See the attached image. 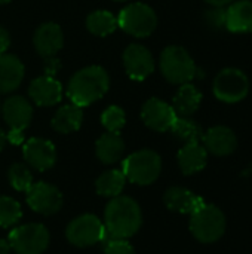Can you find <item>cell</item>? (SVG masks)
Masks as SVG:
<instances>
[{
  "label": "cell",
  "instance_id": "21",
  "mask_svg": "<svg viewBox=\"0 0 252 254\" xmlns=\"http://www.w3.org/2000/svg\"><path fill=\"white\" fill-rule=\"evenodd\" d=\"M226 9V30L230 33H252V0H236Z\"/></svg>",
  "mask_w": 252,
  "mask_h": 254
},
{
  "label": "cell",
  "instance_id": "36",
  "mask_svg": "<svg viewBox=\"0 0 252 254\" xmlns=\"http://www.w3.org/2000/svg\"><path fill=\"white\" fill-rule=\"evenodd\" d=\"M205 1L211 6H229L235 0H205Z\"/></svg>",
  "mask_w": 252,
  "mask_h": 254
},
{
  "label": "cell",
  "instance_id": "20",
  "mask_svg": "<svg viewBox=\"0 0 252 254\" xmlns=\"http://www.w3.org/2000/svg\"><path fill=\"white\" fill-rule=\"evenodd\" d=\"M24 77V65L21 60L12 54L0 55V92L15 91Z\"/></svg>",
  "mask_w": 252,
  "mask_h": 254
},
{
  "label": "cell",
  "instance_id": "12",
  "mask_svg": "<svg viewBox=\"0 0 252 254\" xmlns=\"http://www.w3.org/2000/svg\"><path fill=\"white\" fill-rule=\"evenodd\" d=\"M141 119L150 129L165 132L171 129L174 121L177 119V113L174 112L172 106H169L163 100L150 98L144 103L141 109Z\"/></svg>",
  "mask_w": 252,
  "mask_h": 254
},
{
  "label": "cell",
  "instance_id": "13",
  "mask_svg": "<svg viewBox=\"0 0 252 254\" xmlns=\"http://www.w3.org/2000/svg\"><path fill=\"white\" fill-rule=\"evenodd\" d=\"M22 152L27 164L37 171H46L56 162V149L45 138H30L24 144Z\"/></svg>",
  "mask_w": 252,
  "mask_h": 254
},
{
  "label": "cell",
  "instance_id": "33",
  "mask_svg": "<svg viewBox=\"0 0 252 254\" xmlns=\"http://www.w3.org/2000/svg\"><path fill=\"white\" fill-rule=\"evenodd\" d=\"M59 67H61V63L58 61V58H55V57H46L45 58L43 68H45L46 76H53L58 71Z\"/></svg>",
  "mask_w": 252,
  "mask_h": 254
},
{
  "label": "cell",
  "instance_id": "34",
  "mask_svg": "<svg viewBox=\"0 0 252 254\" xmlns=\"http://www.w3.org/2000/svg\"><path fill=\"white\" fill-rule=\"evenodd\" d=\"M9 45H10V36L6 28L0 27V55L6 52Z\"/></svg>",
  "mask_w": 252,
  "mask_h": 254
},
{
  "label": "cell",
  "instance_id": "9",
  "mask_svg": "<svg viewBox=\"0 0 252 254\" xmlns=\"http://www.w3.org/2000/svg\"><path fill=\"white\" fill-rule=\"evenodd\" d=\"M104 223L94 214H83L68 223L65 237L76 247H91L101 243L104 237Z\"/></svg>",
  "mask_w": 252,
  "mask_h": 254
},
{
  "label": "cell",
  "instance_id": "39",
  "mask_svg": "<svg viewBox=\"0 0 252 254\" xmlns=\"http://www.w3.org/2000/svg\"><path fill=\"white\" fill-rule=\"evenodd\" d=\"M10 0H0V4H4V3H9Z\"/></svg>",
  "mask_w": 252,
  "mask_h": 254
},
{
  "label": "cell",
  "instance_id": "10",
  "mask_svg": "<svg viewBox=\"0 0 252 254\" xmlns=\"http://www.w3.org/2000/svg\"><path fill=\"white\" fill-rule=\"evenodd\" d=\"M27 202L30 208L43 216H52L62 207V195L53 185L39 182L33 183L27 190Z\"/></svg>",
  "mask_w": 252,
  "mask_h": 254
},
{
  "label": "cell",
  "instance_id": "37",
  "mask_svg": "<svg viewBox=\"0 0 252 254\" xmlns=\"http://www.w3.org/2000/svg\"><path fill=\"white\" fill-rule=\"evenodd\" d=\"M12 249L9 246V243L6 240H0V254H10Z\"/></svg>",
  "mask_w": 252,
  "mask_h": 254
},
{
  "label": "cell",
  "instance_id": "30",
  "mask_svg": "<svg viewBox=\"0 0 252 254\" xmlns=\"http://www.w3.org/2000/svg\"><path fill=\"white\" fill-rule=\"evenodd\" d=\"M101 124L107 129V132H116V134H119V131L126 124V115H125L123 109H120L119 106H110L108 109H105L102 112V115H101Z\"/></svg>",
  "mask_w": 252,
  "mask_h": 254
},
{
  "label": "cell",
  "instance_id": "31",
  "mask_svg": "<svg viewBox=\"0 0 252 254\" xmlns=\"http://www.w3.org/2000/svg\"><path fill=\"white\" fill-rule=\"evenodd\" d=\"M203 21L214 31L224 30L226 22H227V9H226V6H211L209 9L205 10Z\"/></svg>",
  "mask_w": 252,
  "mask_h": 254
},
{
  "label": "cell",
  "instance_id": "17",
  "mask_svg": "<svg viewBox=\"0 0 252 254\" xmlns=\"http://www.w3.org/2000/svg\"><path fill=\"white\" fill-rule=\"evenodd\" d=\"M34 48L42 57H55V54L62 48L64 45V36L62 30L55 22H45L42 24L33 37Z\"/></svg>",
  "mask_w": 252,
  "mask_h": 254
},
{
  "label": "cell",
  "instance_id": "32",
  "mask_svg": "<svg viewBox=\"0 0 252 254\" xmlns=\"http://www.w3.org/2000/svg\"><path fill=\"white\" fill-rule=\"evenodd\" d=\"M104 254H137L126 240H110L104 243Z\"/></svg>",
  "mask_w": 252,
  "mask_h": 254
},
{
  "label": "cell",
  "instance_id": "35",
  "mask_svg": "<svg viewBox=\"0 0 252 254\" xmlns=\"http://www.w3.org/2000/svg\"><path fill=\"white\" fill-rule=\"evenodd\" d=\"M7 141L12 144H21L24 141V131H18V129H10L7 134Z\"/></svg>",
  "mask_w": 252,
  "mask_h": 254
},
{
  "label": "cell",
  "instance_id": "40",
  "mask_svg": "<svg viewBox=\"0 0 252 254\" xmlns=\"http://www.w3.org/2000/svg\"><path fill=\"white\" fill-rule=\"evenodd\" d=\"M114 1H126V0H114Z\"/></svg>",
  "mask_w": 252,
  "mask_h": 254
},
{
  "label": "cell",
  "instance_id": "3",
  "mask_svg": "<svg viewBox=\"0 0 252 254\" xmlns=\"http://www.w3.org/2000/svg\"><path fill=\"white\" fill-rule=\"evenodd\" d=\"M227 220L224 213L214 204H203L190 214V232L202 244H212L226 234Z\"/></svg>",
  "mask_w": 252,
  "mask_h": 254
},
{
  "label": "cell",
  "instance_id": "18",
  "mask_svg": "<svg viewBox=\"0 0 252 254\" xmlns=\"http://www.w3.org/2000/svg\"><path fill=\"white\" fill-rule=\"evenodd\" d=\"M163 202L168 207V210L180 214H193L199 207L205 204V201L199 195L181 186L169 188L165 192Z\"/></svg>",
  "mask_w": 252,
  "mask_h": 254
},
{
  "label": "cell",
  "instance_id": "23",
  "mask_svg": "<svg viewBox=\"0 0 252 254\" xmlns=\"http://www.w3.org/2000/svg\"><path fill=\"white\" fill-rule=\"evenodd\" d=\"M83 121V112L82 107L76 106V104H67L62 106L56 110V113L52 118V128L56 132L61 134H70L74 132L80 128Z\"/></svg>",
  "mask_w": 252,
  "mask_h": 254
},
{
  "label": "cell",
  "instance_id": "24",
  "mask_svg": "<svg viewBox=\"0 0 252 254\" xmlns=\"http://www.w3.org/2000/svg\"><path fill=\"white\" fill-rule=\"evenodd\" d=\"M95 150L102 164H114L122 159L125 153V143L119 134L105 132L98 138Z\"/></svg>",
  "mask_w": 252,
  "mask_h": 254
},
{
  "label": "cell",
  "instance_id": "8",
  "mask_svg": "<svg viewBox=\"0 0 252 254\" xmlns=\"http://www.w3.org/2000/svg\"><path fill=\"white\" fill-rule=\"evenodd\" d=\"M7 243L16 254H42L49 246V232L43 225L28 223L15 228Z\"/></svg>",
  "mask_w": 252,
  "mask_h": 254
},
{
  "label": "cell",
  "instance_id": "4",
  "mask_svg": "<svg viewBox=\"0 0 252 254\" xmlns=\"http://www.w3.org/2000/svg\"><path fill=\"white\" fill-rule=\"evenodd\" d=\"M122 173L126 180L140 186H149L159 179L162 173V159L156 152L144 149L129 155L122 162Z\"/></svg>",
  "mask_w": 252,
  "mask_h": 254
},
{
  "label": "cell",
  "instance_id": "29",
  "mask_svg": "<svg viewBox=\"0 0 252 254\" xmlns=\"http://www.w3.org/2000/svg\"><path fill=\"white\" fill-rule=\"evenodd\" d=\"M7 179L10 186L18 192H27L33 185V174L24 164H13L9 168Z\"/></svg>",
  "mask_w": 252,
  "mask_h": 254
},
{
  "label": "cell",
  "instance_id": "27",
  "mask_svg": "<svg viewBox=\"0 0 252 254\" xmlns=\"http://www.w3.org/2000/svg\"><path fill=\"white\" fill-rule=\"evenodd\" d=\"M178 140L184 141V143H196L202 140L203 137V131L201 128V125L198 122H195L190 118H183V116H177V119L174 121L171 129H169Z\"/></svg>",
  "mask_w": 252,
  "mask_h": 254
},
{
  "label": "cell",
  "instance_id": "22",
  "mask_svg": "<svg viewBox=\"0 0 252 254\" xmlns=\"http://www.w3.org/2000/svg\"><path fill=\"white\" fill-rule=\"evenodd\" d=\"M202 103V92L193 83H184L180 86L178 92L174 97L172 109L177 116L190 118L195 112H198Z\"/></svg>",
  "mask_w": 252,
  "mask_h": 254
},
{
  "label": "cell",
  "instance_id": "7",
  "mask_svg": "<svg viewBox=\"0 0 252 254\" xmlns=\"http://www.w3.org/2000/svg\"><path fill=\"white\" fill-rule=\"evenodd\" d=\"M212 91L217 100L227 104H235L248 95L250 79L241 68L227 67L215 76Z\"/></svg>",
  "mask_w": 252,
  "mask_h": 254
},
{
  "label": "cell",
  "instance_id": "1",
  "mask_svg": "<svg viewBox=\"0 0 252 254\" xmlns=\"http://www.w3.org/2000/svg\"><path fill=\"white\" fill-rule=\"evenodd\" d=\"M143 225L141 208L129 196H114L105 207L104 237L101 243L110 240H128L134 237Z\"/></svg>",
  "mask_w": 252,
  "mask_h": 254
},
{
  "label": "cell",
  "instance_id": "16",
  "mask_svg": "<svg viewBox=\"0 0 252 254\" xmlns=\"http://www.w3.org/2000/svg\"><path fill=\"white\" fill-rule=\"evenodd\" d=\"M28 95L37 106H55L61 101L62 86L53 76H40L28 86Z\"/></svg>",
  "mask_w": 252,
  "mask_h": 254
},
{
  "label": "cell",
  "instance_id": "25",
  "mask_svg": "<svg viewBox=\"0 0 252 254\" xmlns=\"http://www.w3.org/2000/svg\"><path fill=\"white\" fill-rule=\"evenodd\" d=\"M125 183H126V177L122 173V170L105 171L95 182L97 193L101 196H107V198L119 196L125 188Z\"/></svg>",
  "mask_w": 252,
  "mask_h": 254
},
{
  "label": "cell",
  "instance_id": "19",
  "mask_svg": "<svg viewBox=\"0 0 252 254\" xmlns=\"http://www.w3.org/2000/svg\"><path fill=\"white\" fill-rule=\"evenodd\" d=\"M208 164V152L199 141L186 143L178 152V165L184 176H193L202 171Z\"/></svg>",
  "mask_w": 252,
  "mask_h": 254
},
{
  "label": "cell",
  "instance_id": "15",
  "mask_svg": "<svg viewBox=\"0 0 252 254\" xmlns=\"http://www.w3.org/2000/svg\"><path fill=\"white\" fill-rule=\"evenodd\" d=\"M3 119L10 129L24 131L33 119V107L28 100L21 95L9 97L1 107Z\"/></svg>",
  "mask_w": 252,
  "mask_h": 254
},
{
  "label": "cell",
  "instance_id": "38",
  "mask_svg": "<svg viewBox=\"0 0 252 254\" xmlns=\"http://www.w3.org/2000/svg\"><path fill=\"white\" fill-rule=\"evenodd\" d=\"M6 143H7V134L3 129H0V152L4 149Z\"/></svg>",
  "mask_w": 252,
  "mask_h": 254
},
{
  "label": "cell",
  "instance_id": "28",
  "mask_svg": "<svg viewBox=\"0 0 252 254\" xmlns=\"http://www.w3.org/2000/svg\"><path fill=\"white\" fill-rule=\"evenodd\" d=\"M22 210L10 196H0V228H10L21 220Z\"/></svg>",
  "mask_w": 252,
  "mask_h": 254
},
{
  "label": "cell",
  "instance_id": "2",
  "mask_svg": "<svg viewBox=\"0 0 252 254\" xmlns=\"http://www.w3.org/2000/svg\"><path fill=\"white\" fill-rule=\"evenodd\" d=\"M110 79L107 71L100 65H89L79 70L68 82L67 95L73 104L88 107L102 98L108 91Z\"/></svg>",
  "mask_w": 252,
  "mask_h": 254
},
{
  "label": "cell",
  "instance_id": "5",
  "mask_svg": "<svg viewBox=\"0 0 252 254\" xmlns=\"http://www.w3.org/2000/svg\"><path fill=\"white\" fill-rule=\"evenodd\" d=\"M196 64L183 46H168L160 54V71L163 77L175 85L190 83L196 77Z\"/></svg>",
  "mask_w": 252,
  "mask_h": 254
},
{
  "label": "cell",
  "instance_id": "11",
  "mask_svg": "<svg viewBox=\"0 0 252 254\" xmlns=\"http://www.w3.org/2000/svg\"><path fill=\"white\" fill-rule=\"evenodd\" d=\"M123 64L128 76L134 80H144L154 71V60L151 52L138 43H132L125 49Z\"/></svg>",
  "mask_w": 252,
  "mask_h": 254
},
{
  "label": "cell",
  "instance_id": "41",
  "mask_svg": "<svg viewBox=\"0 0 252 254\" xmlns=\"http://www.w3.org/2000/svg\"><path fill=\"white\" fill-rule=\"evenodd\" d=\"M0 112H1V106H0Z\"/></svg>",
  "mask_w": 252,
  "mask_h": 254
},
{
  "label": "cell",
  "instance_id": "6",
  "mask_svg": "<svg viewBox=\"0 0 252 254\" xmlns=\"http://www.w3.org/2000/svg\"><path fill=\"white\" fill-rule=\"evenodd\" d=\"M117 27L135 37H147L157 27L156 12L146 3H132L123 7L117 16Z\"/></svg>",
  "mask_w": 252,
  "mask_h": 254
},
{
  "label": "cell",
  "instance_id": "26",
  "mask_svg": "<svg viewBox=\"0 0 252 254\" xmlns=\"http://www.w3.org/2000/svg\"><path fill=\"white\" fill-rule=\"evenodd\" d=\"M86 27L92 34L104 37L117 28V18L108 10H95L88 15Z\"/></svg>",
  "mask_w": 252,
  "mask_h": 254
},
{
  "label": "cell",
  "instance_id": "14",
  "mask_svg": "<svg viewBox=\"0 0 252 254\" xmlns=\"http://www.w3.org/2000/svg\"><path fill=\"white\" fill-rule=\"evenodd\" d=\"M203 147L214 156H229L238 147V137L229 127L217 125L203 132Z\"/></svg>",
  "mask_w": 252,
  "mask_h": 254
}]
</instances>
